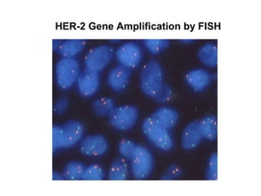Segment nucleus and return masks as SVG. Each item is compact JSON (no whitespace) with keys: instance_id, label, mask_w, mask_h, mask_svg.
Instances as JSON below:
<instances>
[{"instance_id":"f257e3e1","label":"nucleus","mask_w":261,"mask_h":196,"mask_svg":"<svg viewBox=\"0 0 261 196\" xmlns=\"http://www.w3.org/2000/svg\"><path fill=\"white\" fill-rule=\"evenodd\" d=\"M84 133V125L80 121L69 120L63 125H53V152L75 145L83 139Z\"/></svg>"},{"instance_id":"f03ea898","label":"nucleus","mask_w":261,"mask_h":196,"mask_svg":"<svg viewBox=\"0 0 261 196\" xmlns=\"http://www.w3.org/2000/svg\"><path fill=\"white\" fill-rule=\"evenodd\" d=\"M164 84L161 64L155 59L148 61L140 74L141 91L147 96L153 98L159 93Z\"/></svg>"},{"instance_id":"7ed1b4c3","label":"nucleus","mask_w":261,"mask_h":196,"mask_svg":"<svg viewBox=\"0 0 261 196\" xmlns=\"http://www.w3.org/2000/svg\"><path fill=\"white\" fill-rule=\"evenodd\" d=\"M80 74V62L74 57H62L56 64V83L61 89L71 88Z\"/></svg>"},{"instance_id":"20e7f679","label":"nucleus","mask_w":261,"mask_h":196,"mask_svg":"<svg viewBox=\"0 0 261 196\" xmlns=\"http://www.w3.org/2000/svg\"><path fill=\"white\" fill-rule=\"evenodd\" d=\"M141 129L147 139L160 151L167 152L173 148L174 140L169 130L153 122L150 117L143 121Z\"/></svg>"},{"instance_id":"39448f33","label":"nucleus","mask_w":261,"mask_h":196,"mask_svg":"<svg viewBox=\"0 0 261 196\" xmlns=\"http://www.w3.org/2000/svg\"><path fill=\"white\" fill-rule=\"evenodd\" d=\"M139 118L138 109L134 106H125L114 107L109 115L110 125L118 131L130 130L137 125Z\"/></svg>"},{"instance_id":"423d86ee","label":"nucleus","mask_w":261,"mask_h":196,"mask_svg":"<svg viewBox=\"0 0 261 196\" xmlns=\"http://www.w3.org/2000/svg\"><path fill=\"white\" fill-rule=\"evenodd\" d=\"M154 159L146 147L137 145L133 159H130V169L136 179L143 180L148 178L153 170Z\"/></svg>"},{"instance_id":"0eeeda50","label":"nucleus","mask_w":261,"mask_h":196,"mask_svg":"<svg viewBox=\"0 0 261 196\" xmlns=\"http://www.w3.org/2000/svg\"><path fill=\"white\" fill-rule=\"evenodd\" d=\"M115 55L114 47L105 44L96 46L91 49L84 58L86 69L92 71L100 72L109 65Z\"/></svg>"},{"instance_id":"6e6552de","label":"nucleus","mask_w":261,"mask_h":196,"mask_svg":"<svg viewBox=\"0 0 261 196\" xmlns=\"http://www.w3.org/2000/svg\"><path fill=\"white\" fill-rule=\"evenodd\" d=\"M115 57L119 65L133 70L138 68L142 62V49L136 42H126L118 47Z\"/></svg>"},{"instance_id":"1a4fd4ad","label":"nucleus","mask_w":261,"mask_h":196,"mask_svg":"<svg viewBox=\"0 0 261 196\" xmlns=\"http://www.w3.org/2000/svg\"><path fill=\"white\" fill-rule=\"evenodd\" d=\"M108 141L102 135H88L80 141V152L89 157L101 156L108 151Z\"/></svg>"},{"instance_id":"9d476101","label":"nucleus","mask_w":261,"mask_h":196,"mask_svg":"<svg viewBox=\"0 0 261 196\" xmlns=\"http://www.w3.org/2000/svg\"><path fill=\"white\" fill-rule=\"evenodd\" d=\"M100 76L99 72L85 69L77 77V87L80 95L84 97L94 96L100 88Z\"/></svg>"},{"instance_id":"9b49d317","label":"nucleus","mask_w":261,"mask_h":196,"mask_svg":"<svg viewBox=\"0 0 261 196\" xmlns=\"http://www.w3.org/2000/svg\"><path fill=\"white\" fill-rule=\"evenodd\" d=\"M132 77V70L118 65L110 69L107 76V84L114 92H120L126 89Z\"/></svg>"},{"instance_id":"f8f14e48","label":"nucleus","mask_w":261,"mask_h":196,"mask_svg":"<svg viewBox=\"0 0 261 196\" xmlns=\"http://www.w3.org/2000/svg\"><path fill=\"white\" fill-rule=\"evenodd\" d=\"M215 76L204 69H194L188 72L186 82L194 92H202L209 87Z\"/></svg>"},{"instance_id":"ddd939ff","label":"nucleus","mask_w":261,"mask_h":196,"mask_svg":"<svg viewBox=\"0 0 261 196\" xmlns=\"http://www.w3.org/2000/svg\"><path fill=\"white\" fill-rule=\"evenodd\" d=\"M150 118L164 129L170 130L177 125L179 114L175 109L169 106H161L151 114Z\"/></svg>"},{"instance_id":"4468645a","label":"nucleus","mask_w":261,"mask_h":196,"mask_svg":"<svg viewBox=\"0 0 261 196\" xmlns=\"http://www.w3.org/2000/svg\"><path fill=\"white\" fill-rule=\"evenodd\" d=\"M202 139L198 128V121H193L186 125L182 133V148L186 151L195 149L201 144Z\"/></svg>"},{"instance_id":"2eb2a0df","label":"nucleus","mask_w":261,"mask_h":196,"mask_svg":"<svg viewBox=\"0 0 261 196\" xmlns=\"http://www.w3.org/2000/svg\"><path fill=\"white\" fill-rule=\"evenodd\" d=\"M200 61L208 67L215 68L218 64V49L214 43H206L200 47L198 51Z\"/></svg>"},{"instance_id":"dca6fc26","label":"nucleus","mask_w":261,"mask_h":196,"mask_svg":"<svg viewBox=\"0 0 261 196\" xmlns=\"http://www.w3.org/2000/svg\"><path fill=\"white\" fill-rule=\"evenodd\" d=\"M84 39H67L62 41L57 53L62 57H74L85 47Z\"/></svg>"},{"instance_id":"f3484780","label":"nucleus","mask_w":261,"mask_h":196,"mask_svg":"<svg viewBox=\"0 0 261 196\" xmlns=\"http://www.w3.org/2000/svg\"><path fill=\"white\" fill-rule=\"evenodd\" d=\"M198 128L202 138L215 141L217 138V118L214 115L204 117L198 121Z\"/></svg>"},{"instance_id":"a211bd4d","label":"nucleus","mask_w":261,"mask_h":196,"mask_svg":"<svg viewBox=\"0 0 261 196\" xmlns=\"http://www.w3.org/2000/svg\"><path fill=\"white\" fill-rule=\"evenodd\" d=\"M128 175V167L123 158L114 159L110 165L109 178L112 181H124Z\"/></svg>"},{"instance_id":"6ab92c4d","label":"nucleus","mask_w":261,"mask_h":196,"mask_svg":"<svg viewBox=\"0 0 261 196\" xmlns=\"http://www.w3.org/2000/svg\"><path fill=\"white\" fill-rule=\"evenodd\" d=\"M114 107V99L110 97L98 98L92 103V110L98 116H109Z\"/></svg>"},{"instance_id":"aec40b11","label":"nucleus","mask_w":261,"mask_h":196,"mask_svg":"<svg viewBox=\"0 0 261 196\" xmlns=\"http://www.w3.org/2000/svg\"><path fill=\"white\" fill-rule=\"evenodd\" d=\"M85 168L84 163L81 162H69L65 165L62 175L65 179L77 181V180L82 179Z\"/></svg>"},{"instance_id":"412c9836","label":"nucleus","mask_w":261,"mask_h":196,"mask_svg":"<svg viewBox=\"0 0 261 196\" xmlns=\"http://www.w3.org/2000/svg\"><path fill=\"white\" fill-rule=\"evenodd\" d=\"M149 52L153 55H158L169 47L170 41L168 39H145L143 41Z\"/></svg>"},{"instance_id":"4be33fe9","label":"nucleus","mask_w":261,"mask_h":196,"mask_svg":"<svg viewBox=\"0 0 261 196\" xmlns=\"http://www.w3.org/2000/svg\"><path fill=\"white\" fill-rule=\"evenodd\" d=\"M104 178V171L99 164H91L86 167L82 179L84 181H100Z\"/></svg>"},{"instance_id":"5701e85b","label":"nucleus","mask_w":261,"mask_h":196,"mask_svg":"<svg viewBox=\"0 0 261 196\" xmlns=\"http://www.w3.org/2000/svg\"><path fill=\"white\" fill-rule=\"evenodd\" d=\"M137 147V144H136L134 141L124 139L118 144V151L123 159L130 160L133 159Z\"/></svg>"},{"instance_id":"b1692460","label":"nucleus","mask_w":261,"mask_h":196,"mask_svg":"<svg viewBox=\"0 0 261 196\" xmlns=\"http://www.w3.org/2000/svg\"><path fill=\"white\" fill-rule=\"evenodd\" d=\"M206 177L210 181H216L218 178V156L216 153L212 154L209 158Z\"/></svg>"},{"instance_id":"393cba45","label":"nucleus","mask_w":261,"mask_h":196,"mask_svg":"<svg viewBox=\"0 0 261 196\" xmlns=\"http://www.w3.org/2000/svg\"><path fill=\"white\" fill-rule=\"evenodd\" d=\"M172 96H173L172 89L170 88L169 86L164 84L162 89L159 91V93L153 99L155 102H157L158 103L165 104V103L171 100Z\"/></svg>"},{"instance_id":"a878e982","label":"nucleus","mask_w":261,"mask_h":196,"mask_svg":"<svg viewBox=\"0 0 261 196\" xmlns=\"http://www.w3.org/2000/svg\"><path fill=\"white\" fill-rule=\"evenodd\" d=\"M181 168L177 164H171L167 167L165 174H163L161 179L164 181H171V180H175L179 178L181 176Z\"/></svg>"},{"instance_id":"bb28decb","label":"nucleus","mask_w":261,"mask_h":196,"mask_svg":"<svg viewBox=\"0 0 261 196\" xmlns=\"http://www.w3.org/2000/svg\"><path fill=\"white\" fill-rule=\"evenodd\" d=\"M69 107V101L65 96L60 98L55 102L53 106V111L57 114H62L67 110Z\"/></svg>"},{"instance_id":"cd10ccee","label":"nucleus","mask_w":261,"mask_h":196,"mask_svg":"<svg viewBox=\"0 0 261 196\" xmlns=\"http://www.w3.org/2000/svg\"><path fill=\"white\" fill-rule=\"evenodd\" d=\"M62 43L61 39H53V51H57V49L59 48L60 45Z\"/></svg>"},{"instance_id":"c85d7f7f","label":"nucleus","mask_w":261,"mask_h":196,"mask_svg":"<svg viewBox=\"0 0 261 196\" xmlns=\"http://www.w3.org/2000/svg\"><path fill=\"white\" fill-rule=\"evenodd\" d=\"M51 179H53V181H61V180H64L65 178H64L63 175H61V174H58L57 172L54 171L53 173Z\"/></svg>"},{"instance_id":"c756f323","label":"nucleus","mask_w":261,"mask_h":196,"mask_svg":"<svg viewBox=\"0 0 261 196\" xmlns=\"http://www.w3.org/2000/svg\"><path fill=\"white\" fill-rule=\"evenodd\" d=\"M194 39H181L180 40V42L183 43H193V42H194Z\"/></svg>"},{"instance_id":"7c9ffc66","label":"nucleus","mask_w":261,"mask_h":196,"mask_svg":"<svg viewBox=\"0 0 261 196\" xmlns=\"http://www.w3.org/2000/svg\"><path fill=\"white\" fill-rule=\"evenodd\" d=\"M110 42L111 43H119L120 42V39H110Z\"/></svg>"}]
</instances>
